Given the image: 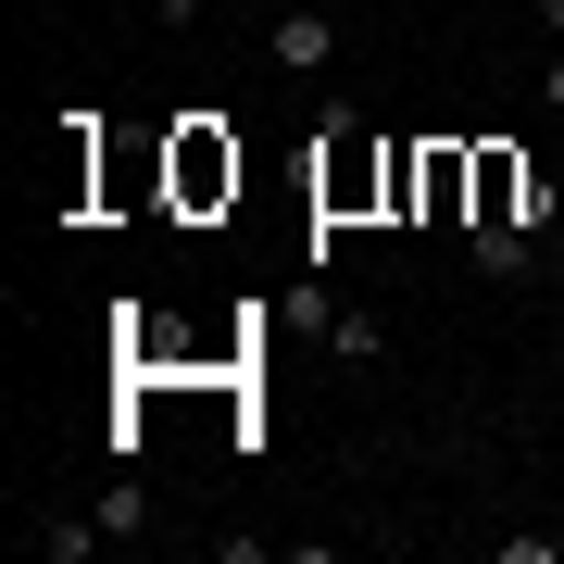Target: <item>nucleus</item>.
<instances>
[{
	"label": "nucleus",
	"mask_w": 564,
	"mask_h": 564,
	"mask_svg": "<svg viewBox=\"0 0 564 564\" xmlns=\"http://www.w3.org/2000/svg\"><path fill=\"white\" fill-rule=\"evenodd\" d=\"M88 514H101L113 540H151V489H139V477H113V489H101V502H88Z\"/></svg>",
	"instance_id": "nucleus-3"
},
{
	"label": "nucleus",
	"mask_w": 564,
	"mask_h": 564,
	"mask_svg": "<svg viewBox=\"0 0 564 564\" xmlns=\"http://www.w3.org/2000/svg\"><path fill=\"white\" fill-rule=\"evenodd\" d=\"M88 552H113L101 514H39V564H88Z\"/></svg>",
	"instance_id": "nucleus-2"
},
{
	"label": "nucleus",
	"mask_w": 564,
	"mask_h": 564,
	"mask_svg": "<svg viewBox=\"0 0 564 564\" xmlns=\"http://www.w3.org/2000/svg\"><path fill=\"white\" fill-rule=\"evenodd\" d=\"M527 251H540V226H477V263H489V276H527Z\"/></svg>",
	"instance_id": "nucleus-4"
},
{
	"label": "nucleus",
	"mask_w": 564,
	"mask_h": 564,
	"mask_svg": "<svg viewBox=\"0 0 564 564\" xmlns=\"http://www.w3.org/2000/svg\"><path fill=\"white\" fill-rule=\"evenodd\" d=\"M540 113H564V39H552V63H540Z\"/></svg>",
	"instance_id": "nucleus-6"
},
{
	"label": "nucleus",
	"mask_w": 564,
	"mask_h": 564,
	"mask_svg": "<svg viewBox=\"0 0 564 564\" xmlns=\"http://www.w3.org/2000/svg\"><path fill=\"white\" fill-rule=\"evenodd\" d=\"M263 63H276V76H326V63H339V25L326 13H263Z\"/></svg>",
	"instance_id": "nucleus-1"
},
{
	"label": "nucleus",
	"mask_w": 564,
	"mask_h": 564,
	"mask_svg": "<svg viewBox=\"0 0 564 564\" xmlns=\"http://www.w3.org/2000/svg\"><path fill=\"white\" fill-rule=\"evenodd\" d=\"M214 13H251V0H214Z\"/></svg>",
	"instance_id": "nucleus-8"
},
{
	"label": "nucleus",
	"mask_w": 564,
	"mask_h": 564,
	"mask_svg": "<svg viewBox=\"0 0 564 564\" xmlns=\"http://www.w3.org/2000/svg\"><path fill=\"white\" fill-rule=\"evenodd\" d=\"M540 25H552V39H564V0H540Z\"/></svg>",
	"instance_id": "nucleus-7"
},
{
	"label": "nucleus",
	"mask_w": 564,
	"mask_h": 564,
	"mask_svg": "<svg viewBox=\"0 0 564 564\" xmlns=\"http://www.w3.org/2000/svg\"><path fill=\"white\" fill-rule=\"evenodd\" d=\"M326 339H339V364H377V351H389V326H377V314H339Z\"/></svg>",
	"instance_id": "nucleus-5"
}]
</instances>
